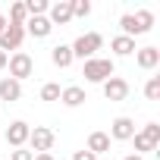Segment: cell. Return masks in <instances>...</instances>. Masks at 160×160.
<instances>
[{
  "label": "cell",
  "instance_id": "obj_25",
  "mask_svg": "<svg viewBox=\"0 0 160 160\" xmlns=\"http://www.w3.org/2000/svg\"><path fill=\"white\" fill-rule=\"evenodd\" d=\"M72 160H98V157H94L91 151H75V154H72Z\"/></svg>",
  "mask_w": 160,
  "mask_h": 160
},
{
  "label": "cell",
  "instance_id": "obj_20",
  "mask_svg": "<svg viewBox=\"0 0 160 160\" xmlns=\"http://www.w3.org/2000/svg\"><path fill=\"white\" fill-rule=\"evenodd\" d=\"M47 10H50L47 0H25V13H28V19H32V16H44Z\"/></svg>",
  "mask_w": 160,
  "mask_h": 160
},
{
  "label": "cell",
  "instance_id": "obj_16",
  "mask_svg": "<svg viewBox=\"0 0 160 160\" xmlns=\"http://www.w3.org/2000/svg\"><path fill=\"white\" fill-rule=\"evenodd\" d=\"M50 60H53L57 69H66V66H72L75 57H72V47H69V44H57V47L50 50Z\"/></svg>",
  "mask_w": 160,
  "mask_h": 160
},
{
  "label": "cell",
  "instance_id": "obj_5",
  "mask_svg": "<svg viewBox=\"0 0 160 160\" xmlns=\"http://www.w3.org/2000/svg\"><path fill=\"white\" fill-rule=\"evenodd\" d=\"M7 66H10V78H16V82H22V78H28L32 72H35V60L28 57V53H13L10 60H7Z\"/></svg>",
  "mask_w": 160,
  "mask_h": 160
},
{
  "label": "cell",
  "instance_id": "obj_21",
  "mask_svg": "<svg viewBox=\"0 0 160 160\" xmlns=\"http://www.w3.org/2000/svg\"><path fill=\"white\" fill-rule=\"evenodd\" d=\"M144 98H148V101H160V75H151V78H148Z\"/></svg>",
  "mask_w": 160,
  "mask_h": 160
},
{
  "label": "cell",
  "instance_id": "obj_22",
  "mask_svg": "<svg viewBox=\"0 0 160 160\" xmlns=\"http://www.w3.org/2000/svg\"><path fill=\"white\" fill-rule=\"evenodd\" d=\"M60 91H63V88H60L57 82H47V85L41 88V101H50V104H53V101H60Z\"/></svg>",
  "mask_w": 160,
  "mask_h": 160
},
{
  "label": "cell",
  "instance_id": "obj_27",
  "mask_svg": "<svg viewBox=\"0 0 160 160\" xmlns=\"http://www.w3.org/2000/svg\"><path fill=\"white\" fill-rule=\"evenodd\" d=\"M35 160H53V154H35Z\"/></svg>",
  "mask_w": 160,
  "mask_h": 160
},
{
  "label": "cell",
  "instance_id": "obj_13",
  "mask_svg": "<svg viewBox=\"0 0 160 160\" xmlns=\"http://www.w3.org/2000/svg\"><path fill=\"white\" fill-rule=\"evenodd\" d=\"M22 98V82H16V78H0V101H19Z\"/></svg>",
  "mask_w": 160,
  "mask_h": 160
},
{
  "label": "cell",
  "instance_id": "obj_17",
  "mask_svg": "<svg viewBox=\"0 0 160 160\" xmlns=\"http://www.w3.org/2000/svg\"><path fill=\"white\" fill-rule=\"evenodd\" d=\"M85 151H91L94 157H98V154H107V151H110V135H107V132H91Z\"/></svg>",
  "mask_w": 160,
  "mask_h": 160
},
{
  "label": "cell",
  "instance_id": "obj_19",
  "mask_svg": "<svg viewBox=\"0 0 160 160\" xmlns=\"http://www.w3.org/2000/svg\"><path fill=\"white\" fill-rule=\"evenodd\" d=\"M25 22H28L25 3H13V7H10V25H25Z\"/></svg>",
  "mask_w": 160,
  "mask_h": 160
},
{
  "label": "cell",
  "instance_id": "obj_6",
  "mask_svg": "<svg viewBox=\"0 0 160 160\" xmlns=\"http://www.w3.org/2000/svg\"><path fill=\"white\" fill-rule=\"evenodd\" d=\"M53 141H57V135H53L50 129H44V126H35V129L28 132V144H32L35 154H50Z\"/></svg>",
  "mask_w": 160,
  "mask_h": 160
},
{
  "label": "cell",
  "instance_id": "obj_23",
  "mask_svg": "<svg viewBox=\"0 0 160 160\" xmlns=\"http://www.w3.org/2000/svg\"><path fill=\"white\" fill-rule=\"evenodd\" d=\"M69 3H72V19H75V16L85 19V16L91 13V3H88V0H69Z\"/></svg>",
  "mask_w": 160,
  "mask_h": 160
},
{
  "label": "cell",
  "instance_id": "obj_26",
  "mask_svg": "<svg viewBox=\"0 0 160 160\" xmlns=\"http://www.w3.org/2000/svg\"><path fill=\"white\" fill-rule=\"evenodd\" d=\"M7 60H10V57H7L3 50H0V72H3V69H7Z\"/></svg>",
  "mask_w": 160,
  "mask_h": 160
},
{
  "label": "cell",
  "instance_id": "obj_12",
  "mask_svg": "<svg viewBox=\"0 0 160 160\" xmlns=\"http://www.w3.org/2000/svg\"><path fill=\"white\" fill-rule=\"evenodd\" d=\"M50 32H53V25L47 22V16H32L25 22V35H32V38H47Z\"/></svg>",
  "mask_w": 160,
  "mask_h": 160
},
{
  "label": "cell",
  "instance_id": "obj_14",
  "mask_svg": "<svg viewBox=\"0 0 160 160\" xmlns=\"http://www.w3.org/2000/svg\"><path fill=\"white\" fill-rule=\"evenodd\" d=\"M135 63H138L141 69H157L160 50H157V47H141V50H135Z\"/></svg>",
  "mask_w": 160,
  "mask_h": 160
},
{
  "label": "cell",
  "instance_id": "obj_11",
  "mask_svg": "<svg viewBox=\"0 0 160 160\" xmlns=\"http://www.w3.org/2000/svg\"><path fill=\"white\" fill-rule=\"evenodd\" d=\"M104 98H107V101H126V98H129V82L119 78V75L107 78V82H104Z\"/></svg>",
  "mask_w": 160,
  "mask_h": 160
},
{
  "label": "cell",
  "instance_id": "obj_3",
  "mask_svg": "<svg viewBox=\"0 0 160 160\" xmlns=\"http://www.w3.org/2000/svg\"><path fill=\"white\" fill-rule=\"evenodd\" d=\"M69 47H72V57H78V60H91V57L104 47V38H101L98 32H88V35H78Z\"/></svg>",
  "mask_w": 160,
  "mask_h": 160
},
{
  "label": "cell",
  "instance_id": "obj_7",
  "mask_svg": "<svg viewBox=\"0 0 160 160\" xmlns=\"http://www.w3.org/2000/svg\"><path fill=\"white\" fill-rule=\"evenodd\" d=\"M25 41V25H7L3 32H0V50H19Z\"/></svg>",
  "mask_w": 160,
  "mask_h": 160
},
{
  "label": "cell",
  "instance_id": "obj_4",
  "mask_svg": "<svg viewBox=\"0 0 160 160\" xmlns=\"http://www.w3.org/2000/svg\"><path fill=\"white\" fill-rule=\"evenodd\" d=\"M132 141H135V154H138V157L157 151V144H160V126H157V122H148L141 132L132 135Z\"/></svg>",
  "mask_w": 160,
  "mask_h": 160
},
{
  "label": "cell",
  "instance_id": "obj_28",
  "mask_svg": "<svg viewBox=\"0 0 160 160\" xmlns=\"http://www.w3.org/2000/svg\"><path fill=\"white\" fill-rule=\"evenodd\" d=\"M7 25H10V22H7V16H3V13H0V32H3Z\"/></svg>",
  "mask_w": 160,
  "mask_h": 160
},
{
  "label": "cell",
  "instance_id": "obj_24",
  "mask_svg": "<svg viewBox=\"0 0 160 160\" xmlns=\"http://www.w3.org/2000/svg\"><path fill=\"white\" fill-rule=\"evenodd\" d=\"M10 160H35V154H32V151H25V148H16V151L10 154Z\"/></svg>",
  "mask_w": 160,
  "mask_h": 160
},
{
  "label": "cell",
  "instance_id": "obj_29",
  "mask_svg": "<svg viewBox=\"0 0 160 160\" xmlns=\"http://www.w3.org/2000/svg\"><path fill=\"white\" fill-rule=\"evenodd\" d=\"M122 160H141V157H138V154H129V157H122Z\"/></svg>",
  "mask_w": 160,
  "mask_h": 160
},
{
  "label": "cell",
  "instance_id": "obj_9",
  "mask_svg": "<svg viewBox=\"0 0 160 160\" xmlns=\"http://www.w3.org/2000/svg\"><path fill=\"white\" fill-rule=\"evenodd\" d=\"M47 22H50V25H66V22H72V3H69V0H57V3H50Z\"/></svg>",
  "mask_w": 160,
  "mask_h": 160
},
{
  "label": "cell",
  "instance_id": "obj_1",
  "mask_svg": "<svg viewBox=\"0 0 160 160\" xmlns=\"http://www.w3.org/2000/svg\"><path fill=\"white\" fill-rule=\"evenodd\" d=\"M154 25V13L151 10H138V13H126L119 16V28L126 38H135V35H148Z\"/></svg>",
  "mask_w": 160,
  "mask_h": 160
},
{
  "label": "cell",
  "instance_id": "obj_8",
  "mask_svg": "<svg viewBox=\"0 0 160 160\" xmlns=\"http://www.w3.org/2000/svg\"><path fill=\"white\" fill-rule=\"evenodd\" d=\"M28 132H32V126L28 122H22V119H16V122H10L7 126V144L10 148H25L28 144Z\"/></svg>",
  "mask_w": 160,
  "mask_h": 160
},
{
  "label": "cell",
  "instance_id": "obj_18",
  "mask_svg": "<svg viewBox=\"0 0 160 160\" xmlns=\"http://www.w3.org/2000/svg\"><path fill=\"white\" fill-rule=\"evenodd\" d=\"M110 50H113L116 57H129V53H135V38H126V35H116V38L110 41Z\"/></svg>",
  "mask_w": 160,
  "mask_h": 160
},
{
  "label": "cell",
  "instance_id": "obj_2",
  "mask_svg": "<svg viewBox=\"0 0 160 160\" xmlns=\"http://www.w3.org/2000/svg\"><path fill=\"white\" fill-rule=\"evenodd\" d=\"M82 75H85V82L104 85L107 78H113V75H116V66H113V60H107V57H91V60H85Z\"/></svg>",
  "mask_w": 160,
  "mask_h": 160
},
{
  "label": "cell",
  "instance_id": "obj_10",
  "mask_svg": "<svg viewBox=\"0 0 160 160\" xmlns=\"http://www.w3.org/2000/svg\"><path fill=\"white\" fill-rule=\"evenodd\" d=\"M107 135H110L113 141H132V135H135V122H132L129 116H116Z\"/></svg>",
  "mask_w": 160,
  "mask_h": 160
},
{
  "label": "cell",
  "instance_id": "obj_15",
  "mask_svg": "<svg viewBox=\"0 0 160 160\" xmlns=\"http://www.w3.org/2000/svg\"><path fill=\"white\" fill-rule=\"evenodd\" d=\"M60 101H63L66 107H82L88 98H85V88H78V85H69V88H63V91H60Z\"/></svg>",
  "mask_w": 160,
  "mask_h": 160
}]
</instances>
